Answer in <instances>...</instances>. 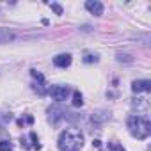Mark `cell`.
Masks as SVG:
<instances>
[{"label": "cell", "mask_w": 151, "mask_h": 151, "mask_svg": "<svg viewBox=\"0 0 151 151\" xmlns=\"http://www.w3.org/2000/svg\"><path fill=\"white\" fill-rule=\"evenodd\" d=\"M0 151H13V144L9 140H0Z\"/></svg>", "instance_id": "cell-11"}, {"label": "cell", "mask_w": 151, "mask_h": 151, "mask_svg": "<svg viewBox=\"0 0 151 151\" xmlns=\"http://www.w3.org/2000/svg\"><path fill=\"white\" fill-rule=\"evenodd\" d=\"M32 123H34V117H32V116H25V117L18 119V124H20V126H25V124H32Z\"/></svg>", "instance_id": "cell-10"}, {"label": "cell", "mask_w": 151, "mask_h": 151, "mask_svg": "<svg viewBox=\"0 0 151 151\" xmlns=\"http://www.w3.org/2000/svg\"><path fill=\"white\" fill-rule=\"evenodd\" d=\"M53 64H55L57 68H68V66L71 64V55H69V53H60V55H57V57L53 59Z\"/></svg>", "instance_id": "cell-7"}, {"label": "cell", "mask_w": 151, "mask_h": 151, "mask_svg": "<svg viewBox=\"0 0 151 151\" xmlns=\"http://www.w3.org/2000/svg\"><path fill=\"white\" fill-rule=\"evenodd\" d=\"M84 60H86V62H93V60H98V57H96V55H91V53H87Z\"/></svg>", "instance_id": "cell-14"}, {"label": "cell", "mask_w": 151, "mask_h": 151, "mask_svg": "<svg viewBox=\"0 0 151 151\" xmlns=\"http://www.w3.org/2000/svg\"><path fill=\"white\" fill-rule=\"evenodd\" d=\"M48 93H50L52 100H55V101H64L69 96V89L66 86H53V87H50Z\"/></svg>", "instance_id": "cell-3"}, {"label": "cell", "mask_w": 151, "mask_h": 151, "mask_svg": "<svg viewBox=\"0 0 151 151\" xmlns=\"http://www.w3.org/2000/svg\"><path fill=\"white\" fill-rule=\"evenodd\" d=\"M109 151H124V147L119 142H109Z\"/></svg>", "instance_id": "cell-12"}, {"label": "cell", "mask_w": 151, "mask_h": 151, "mask_svg": "<svg viewBox=\"0 0 151 151\" xmlns=\"http://www.w3.org/2000/svg\"><path fill=\"white\" fill-rule=\"evenodd\" d=\"M57 146L60 151H80L84 146V133L78 128H66L57 140Z\"/></svg>", "instance_id": "cell-1"}, {"label": "cell", "mask_w": 151, "mask_h": 151, "mask_svg": "<svg viewBox=\"0 0 151 151\" xmlns=\"http://www.w3.org/2000/svg\"><path fill=\"white\" fill-rule=\"evenodd\" d=\"M84 105V100H82V94L78 91L73 93V107H82Z\"/></svg>", "instance_id": "cell-9"}, {"label": "cell", "mask_w": 151, "mask_h": 151, "mask_svg": "<svg viewBox=\"0 0 151 151\" xmlns=\"http://www.w3.org/2000/svg\"><path fill=\"white\" fill-rule=\"evenodd\" d=\"M126 124H128L130 133L135 139L142 140V139H147L149 133H151V123H149V119L146 116H130Z\"/></svg>", "instance_id": "cell-2"}, {"label": "cell", "mask_w": 151, "mask_h": 151, "mask_svg": "<svg viewBox=\"0 0 151 151\" xmlns=\"http://www.w3.org/2000/svg\"><path fill=\"white\" fill-rule=\"evenodd\" d=\"M50 7H52L57 14H62V7H60V6H57V4H50Z\"/></svg>", "instance_id": "cell-13"}, {"label": "cell", "mask_w": 151, "mask_h": 151, "mask_svg": "<svg viewBox=\"0 0 151 151\" xmlns=\"http://www.w3.org/2000/svg\"><path fill=\"white\" fill-rule=\"evenodd\" d=\"M30 75H32V77H34V78L37 80V86H34V89H36V91H37V93H39L41 96H43V94H46V89H45V77H43L41 73L34 71V69L30 71Z\"/></svg>", "instance_id": "cell-6"}, {"label": "cell", "mask_w": 151, "mask_h": 151, "mask_svg": "<svg viewBox=\"0 0 151 151\" xmlns=\"http://www.w3.org/2000/svg\"><path fill=\"white\" fill-rule=\"evenodd\" d=\"M86 9L91 14H94V16H101L103 14V4L98 2V0H87V2H86Z\"/></svg>", "instance_id": "cell-4"}, {"label": "cell", "mask_w": 151, "mask_h": 151, "mask_svg": "<svg viewBox=\"0 0 151 151\" xmlns=\"http://www.w3.org/2000/svg\"><path fill=\"white\" fill-rule=\"evenodd\" d=\"M133 93H149L151 91V82L149 80H135L132 84Z\"/></svg>", "instance_id": "cell-5"}, {"label": "cell", "mask_w": 151, "mask_h": 151, "mask_svg": "<svg viewBox=\"0 0 151 151\" xmlns=\"http://www.w3.org/2000/svg\"><path fill=\"white\" fill-rule=\"evenodd\" d=\"M14 39V32H11L9 29H0V45L2 43H9Z\"/></svg>", "instance_id": "cell-8"}]
</instances>
